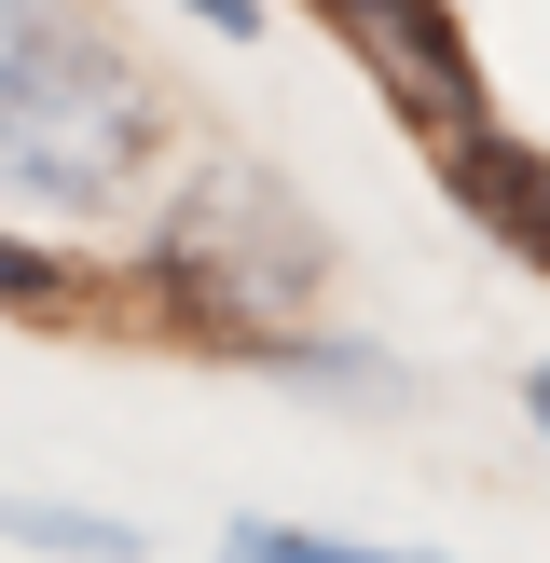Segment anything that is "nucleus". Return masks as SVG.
Here are the masks:
<instances>
[{"mask_svg": "<svg viewBox=\"0 0 550 563\" xmlns=\"http://www.w3.org/2000/svg\"><path fill=\"white\" fill-rule=\"evenodd\" d=\"M165 165V97L97 0H0V207L110 220Z\"/></svg>", "mask_w": 550, "mask_h": 563, "instance_id": "nucleus-1", "label": "nucleus"}, {"mask_svg": "<svg viewBox=\"0 0 550 563\" xmlns=\"http://www.w3.org/2000/svg\"><path fill=\"white\" fill-rule=\"evenodd\" d=\"M152 289L193 302L207 330H289L317 302V220L248 165H207L152 234Z\"/></svg>", "mask_w": 550, "mask_h": 563, "instance_id": "nucleus-2", "label": "nucleus"}, {"mask_svg": "<svg viewBox=\"0 0 550 563\" xmlns=\"http://www.w3.org/2000/svg\"><path fill=\"white\" fill-rule=\"evenodd\" d=\"M317 14H330V42H344L413 124H440V152L482 137V69H468V42H454L440 0H317Z\"/></svg>", "mask_w": 550, "mask_h": 563, "instance_id": "nucleus-3", "label": "nucleus"}, {"mask_svg": "<svg viewBox=\"0 0 550 563\" xmlns=\"http://www.w3.org/2000/svg\"><path fill=\"white\" fill-rule=\"evenodd\" d=\"M0 537H14V550H69V563H138V522L55 509V495H0Z\"/></svg>", "mask_w": 550, "mask_h": 563, "instance_id": "nucleus-4", "label": "nucleus"}, {"mask_svg": "<svg viewBox=\"0 0 550 563\" xmlns=\"http://www.w3.org/2000/svg\"><path fill=\"white\" fill-rule=\"evenodd\" d=\"M220 563H427V550H358V537H302V522H234Z\"/></svg>", "mask_w": 550, "mask_h": 563, "instance_id": "nucleus-5", "label": "nucleus"}, {"mask_svg": "<svg viewBox=\"0 0 550 563\" xmlns=\"http://www.w3.org/2000/svg\"><path fill=\"white\" fill-rule=\"evenodd\" d=\"M42 302H69V275H55L42 247H14V234H0V317H42Z\"/></svg>", "mask_w": 550, "mask_h": 563, "instance_id": "nucleus-6", "label": "nucleus"}, {"mask_svg": "<svg viewBox=\"0 0 550 563\" xmlns=\"http://www.w3.org/2000/svg\"><path fill=\"white\" fill-rule=\"evenodd\" d=\"M179 14H207L220 42H248V27H262V0H179Z\"/></svg>", "mask_w": 550, "mask_h": 563, "instance_id": "nucleus-7", "label": "nucleus"}, {"mask_svg": "<svg viewBox=\"0 0 550 563\" xmlns=\"http://www.w3.org/2000/svg\"><path fill=\"white\" fill-rule=\"evenodd\" d=\"M522 412H537V440H550V372H537V385H522Z\"/></svg>", "mask_w": 550, "mask_h": 563, "instance_id": "nucleus-8", "label": "nucleus"}]
</instances>
